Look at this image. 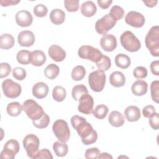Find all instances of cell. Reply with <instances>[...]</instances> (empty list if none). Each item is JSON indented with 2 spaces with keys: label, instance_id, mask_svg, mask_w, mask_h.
<instances>
[{
  "label": "cell",
  "instance_id": "6da1fadb",
  "mask_svg": "<svg viewBox=\"0 0 159 159\" xmlns=\"http://www.w3.org/2000/svg\"><path fill=\"white\" fill-rule=\"evenodd\" d=\"M71 123L84 145H91L96 142L98 139L97 132L87 122L85 118L75 115L71 118Z\"/></svg>",
  "mask_w": 159,
  "mask_h": 159
},
{
  "label": "cell",
  "instance_id": "7a4b0ae2",
  "mask_svg": "<svg viewBox=\"0 0 159 159\" xmlns=\"http://www.w3.org/2000/svg\"><path fill=\"white\" fill-rule=\"evenodd\" d=\"M145 45L151 55L154 57L159 56V27L153 26L150 28L145 39Z\"/></svg>",
  "mask_w": 159,
  "mask_h": 159
},
{
  "label": "cell",
  "instance_id": "3957f363",
  "mask_svg": "<svg viewBox=\"0 0 159 159\" xmlns=\"http://www.w3.org/2000/svg\"><path fill=\"white\" fill-rule=\"evenodd\" d=\"M122 46L130 52H137L141 47V43L137 37L129 30H126L122 34L120 37Z\"/></svg>",
  "mask_w": 159,
  "mask_h": 159
},
{
  "label": "cell",
  "instance_id": "277c9868",
  "mask_svg": "<svg viewBox=\"0 0 159 159\" xmlns=\"http://www.w3.org/2000/svg\"><path fill=\"white\" fill-rule=\"evenodd\" d=\"M22 109L32 121L40 119L45 113L43 108L36 101L30 99L23 102Z\"/></svg>",
  "mask_w": 159,
  "mask_h": 159
},
{
  "label": "cell",
  "instance_id": "5b68a950",
  "mask_svg": "<svg viewBox=\"0 0 159 159\" xmlns=\"http://www.w3.org/2000/svg\"><path fill=\"white\" fill-rule=\"evenodd\" d=\"M106 74L101 70H96L88 76V83L91 89L94 92H101L104 88L106 83Z\"/></svg>",
  "mask_w": 159,
  "mask_h": 159
},
{
  "label": "cell",
  "instance_id": "8992f818",
  "mask_svg": "<svg viewBox=\"0 0 159 159\" xmlns=\"http://www.w3.org/2000/svg\"><path fill=\"white\" fill-rule=\"evenodd\" d=\"M53 132L56 137L62 142L68 141L70 137V130L67 122L63 119H58L53 124Z\"/></svg>",
  "mask_w": 159,
  "mask_h": 159
},
{
  "label": "cell",
  "instance_id": "52a82bcc",
  "mask_svg": "<svg viewBox=\"0 0 159 159\" xmlns=\"http://www.w3.org/2000/svg\"><path fill=\"white\" fill-rule=\"evenodd\" d=\"M78 56L86 60H89L96 63L102 57L103 54L96 48L90 45H83L78 49Z\"/></svg>",
  "mask_w": 159,
  "mask_h": 159
},
{
  "label": "cell",
  "instance_id": "ba28073f",
  "mask_svg": "<svg viewBox=\"0 0 159 159\" xmlns=\"http://www.w3.org/2000/svg\"><path fill=\"white\" fill-rule=\"evenodd\" d=\"M2 89L4 94L9 98H16L22 92L20 85L10 78L6 79L2 83Z\"/></svg>",
  "mask_w": 159,
  "mask_h": 159
},
{
  "label": "cell",
  "instance_id": "9c48e42d",
  "mask_svg": "<svg viewBox=\"0 0 159 159\" xmlns=\"http://www.w3.org/2000/svg\"><path fill=\"white\" fill-rule=\"evenodd\" d=\"M39 144V139L35 134H28L24 138L23 146L29 157L33 158L38 152Z\"/></svg>",
  "mask_w": 159,
  "mask_h": 159
},
{
  "label": "cell",
  "instance_id": "30bf717a",
  "mask_svg": "<svg viewBox=\"0 0 159 159\" xmlns=\"http://www.w3.org/2000/svg\"><path fill=\"white\" fill-rule=\"evenodd\" d=\"M116 24V21L107 14L96 21L95 24V30L99 34L106 35V33L112 29Z\"/></svg>",
  "mask_w": 159,
  "mask_h": 159
},
{
  "label": "cell",
  "instance_id": "8fae6325",
  "mask_svg": "<svg viewBox=\"0 0 159 159\" xmlns=\"http://www.w3.org/2000/svg\"><path fill=\"white\" fill-rule=\"evenodd\" d=\"M19 143L15 139H11L6 142L3 150L1 152V159H13L19 151Z\"/></svg>",
  "mask_w": 159,
  "mask_h": 159
},
{
  "label": "cell",
  "instance_id": "7c38bea8",
  "mask_svg": "<svg viewBox=\"0 0 159 159\" xmlns=\"http://www.w3.org/2000/svg\"><path fill=\"white\" fill-rule=\"evenodd\" d=\"M145 19L143 15L137 11H130L125 17V22L129 25L135 27H142L145 24Z\"/></svg>",
  "mask_w": 159,
  "mask_h": 159
},
{
  "label": "cell",
  "instance_id": "4fadbf2b",
  "mask_svg": "<svg viewBox=\"0 0 159 159\" xmlns=\"http://www.w3.org/2000/svg\"><path fill=\"white\" fill-rule=\"evenodd\" d=\"M94 106V99L88 93L83 95L79 99L78 110L84 114H90Z\"/></svg>",
  "mask_w": 159,
  "mask_h": 159
},
{
  "label": "cell",
  "instance_id": "5bb4252c",
  "mask_svg": "<svg viewBox=\"0 0 159 159\" xmlns=\"http://www.w3.org/2000/svg\"><path fill=\"white\" fill-rule=\"evenodd\" d=\"M100 45L106 52H112L117 47L116 37L112 34L104 35L100 40Z\"/></svg>",
  "mask_w": 159,
  "mask_h": 159
},
{
  "label": "cell",
  "instance_id": "9a60e30c",
  "mask_svg": "<svg viewBox=\"0 0 159 159\" xmlns=\"http://www.w3.org/2000/svg\"><path fill=\"white\" fill-rule=\"evenodd\" d=\"M32 21L33 17L27 11H19L16 14V22L17 24L20 27H29L32 24Z\"/></svg>",
  "mask_w": 159,
  "mask_h": 159
},
{
  "label": "cell",
  "instance_id": "2e32d148",
  "mask_svg": "<svg viewBox=\"0 0 159 159\" xmlns=\"http://www.w3.org/2000/svg\"><path fill=\"white\" fill-rule=\"evenodd\" d=\"M35 35L30 30L21 31L18 35V43L22 47H30L35 42Z\"/></svg>",
  "mask_w": 159,
  "mask_h": 159
},
{
  "label": "cell",
  "instance_id": "e0dca14e",
  "mask_svg": "<svg viewBox=\"0 0 159 159\" xmlns=\"http://www.w3.org/2000/svg\"><path fill=\"white\" fill-rule=\"evenodd\" d=\"M49 57L57 62L62 61L66 57L65 51L58 45H51L48 50Z\"/></svg>",
  "mask_w": 159,
  "mask_h": 159
},
{
  "label": "cell",
  "instance_id": "ac0fdd59",
  "mask_svg": "<svg viewBox=\"0 0 159 159\" xmlns=\"http://www.w3.org/2000/svg\"><path fill=\"white\" fill-rule=\"evenodd\" d=\"M48 86L43 82H39L35 84L32 88V94L37 99L45 98L48 93Z\"/></svg>",
  "mask_w": 159,
  "mask_h": 159
},
{
  "label": "cell",
  "instance_id": "d6986e66",
  "mask_svg": "<svg viewBox=\"0 0 159 159\" xmlns=\"http://www.w3.org/2000/svg\"><path fill=\"white\" fill-rule=\"evenodd\" d=\"M148 89V84L143 80H138L132 85L131 90L132 93L137 96H141L145 94Z\"/></svg>",
  "mask_w": 159,
  "mask_h": 159
},
{
  "label": "cell",
  "instance_id": "ffe728a7",
  "mask_svg": "<svg viewBox=\"0 0 159 159\" xmlns=\"http://www.w3.org/2000/svg\"><path fill=\"white\" fill-rule=\"evenodd\" d=\"M124 115L129 122H136L141 117L139 108L135 106H129L126 107L124 111Z\"/></svg>",
  "mask_w": 159,
  "mask_h": 159
},
{
  "label": "cell",
  "instance_id": "44dd1931",
  "mask_svg": "<svg viewBox=\"0 0 159 159\" xmlns=\"http://www.w3.org/2000/svg\"><path fill=\"white\" fill-rule=\"evenodd\" d=\"M108 121L111 125L115 127H119L124 124L125 119L121 112L113 111L109 115Z\"/></svg>",
  "mask_w": 159,
  "mask_h": 159
},
{
  "label": "cell",
  "instance_id": "7402d4cb",
  "mask_svg": "<svg viewBox=\"0 0 159 159\" xmlns=\"http://www.w3.org/2000/svg\"><path fill=\"white\" fill-rule=\"evenodd\" d=\"M109 82L112 86L116 88H120L125 84V77L122 72L116 71L111 74Z\"/></svg>",
  "mask_w": 159,
  "mask_h": 159
},
{
  "label": "cell",
  "instance_id": "603a6c76",
  "mask_svg": "<svg viewBox=\"0 0 159 159\" xmlns=\"http://www.w3.org/2000/svg\"><path fill=\"white\" fill-rule=\"evenodd\" d=\"M46 55L43 52L36 50L31 52L30 63L35 66H40L43 65L46 61Z\"/></svg>",
  "mask_w": 159,
  "mask_h": 159
},
{
  "label": "cell",
  "instance_id": "cb8c5ba5",
  "mask_svg": "<svg viewBox=\"0 0 159 159\" xmlns=\"http://www.w3.org/2000/svg\"><path fill=\"white\" fill-rule=\"evenodd\" d=\"M96 11L97 7L95 4L91 1H86L81 6V12L85 17H92L96 14Z\"/></svg>",
  "mask_w": 159,
  "mask_h": 159
},
{
  "label": "cell",
  "instance_id": "d4e9b609",
  "mask_svg": "<svg viewBox=\"0 0 159 159\" xmlns=\"http://www.w3.org/2000/svg\"><path fill=\"white\" fill-rule=\"evenodd\" d=\"M50 19L55 25L63 24L65 19V13L60 9H54L50 14Z\"/></svg>",
  "mask_w": 159,
  "mask_h": 159
},
{
  "label": "cell",
  "instance_id": "484cf974",
  "mask_svg": "<svg viewBox=\"0 0 159 159\" xmlns=\"http://www.w3.org/2000/svg\"><path fill=\"white\" fill-rule=\"evenodd\" d=\"M14 45V39L9 34H4L0 37V47L2 49L7 50Z\"/></svg>",
  "mask_w": 159,
  "mask_h": 159
},
{
  "label": "cell",
  "instance_id": "4316f807",
  "mask_svg": "<svg viewBox=\"0 0 159 159\" xmlns=\"http://www.w3.org/2000/svg\"><path fill=\"white\" fill-rule=\"evenodd\" d=\"M130 58L125 54L119 53L115 57V63L116 66L122 69L127 68L130 65Z\"/></svg>",
  "mask_w": 159,
  "mask_h": 159
},
{
  "label": "cell",
  "instance_id": "83f0119b",
  "mask_svg": "<svg viewBox=\"0 0 159 159\" xmlns=\"http://www.w3.org/2000/svg\"><path fill=\"white\" fill-rule=\"evenodd\" d=\"M53 149L57 157H65L68 152V147L65 142H55L53 144Z\"/></svg>",
  "mask_w": 159,
  "mask_h": 159
},
{
  "label": "cell",
  "instance_id": "f1b7e54d",
  "mask_svg": "<svg viewBox=\"0 0 159 159\" xmlns=\"http://www.w3.org/2000/svg\"><path fill=\"white\" fill-rule=\"evenodd\" d=\"M23 110L22 106L19 102H12L7 104L6 111L7 114L12 117L18 116Z\"/></svg>",
  "mask_w": 159,
  "mask_h": 159
},
{
  "label": "cell",
  "instance_id": "f546056e",
  "mask_svg": "<svg viewBox=\"0 0 159 159\" xmlns=\"http://www.w3.org/2000/svg\"><path fill=\"white\" fill-rule=\"evenodd\" d=\"M43 72L45 76L47 78L53 80L58 76L60 72V68L56 64L51 63L45 68Z\"/></svg>",
  "mask_w": 159,
  "mask_h": 159
},
{
  "label": "cell",
  "instance_id": "4dcf8cb0",
  "mask_svg": "<svg viewBox=\"0 0 159 159\" xmlns=\"http://www.w3.org/2000/svg\"><path fill=\"white\" fill-rule=\"evenodd\" d=\"M88 93L87 88L84 84H78L75 86L71 91V95L73 99L79 101L80 98L84 94Z\"/></svg>",
  "mask_w": 159,
  "mask_h": 159
},
{
  "label": "cell",
  "instance_id": "1f68e13d",
  "mask_svg": "<svg viewBox=\"0 0 159 159\" xmlns=\"http://www.w3.org/2000/svg\"><path fill=\"white\" fill-rule=\"evenodd\" d=\"M52 96L55 101L57 102H61L66 96V89L61 86H57L53 89Z\"/></svg>",
  "mask_w": 159,
  "mask_h": 159
},
{
  "label": "cell",
  "instance_id": "d6a6232c",
  "mask_svg": "<svg viewBox=\"0 0 159 159\" xmlns=\"http://www.w3.org/2000/svg\"><path fill=\"white\" fill-rule=\"evenodd\" d=\"M31 52L27 50H21L16 55L17 61L21 65H27L30 63Z\"/></svg>",
  "mask_w": 159,
  "mask_h": 159
},
{
  "label": "cell",
  "instance_id": "836d02e7",
  "mask_svg": "<svg viewBox=\"0 0 159 159\" xmlns=\"http://www.w3.org/2000/svg\"><path fill=\"white\" fill-rule=\"evenodd\" d=\"M109 111L108 107L104 104L98 105L92 111L93 116L99 119H104Z\"/></svg>",
  "mask_w": 159,
  "mask_h": 159
},
{
  "label": "cell",
  "instance_id": "e575fe53",
  "mask_svg": "<svg viewBox=\"0 0 159 159\" xmlns=\"http://www.w3.org/2000/svg\"><path fill=\"white\" fill-rule=\"evenodd\" d=\"M115 21L121 19L124 15V10L119 6H113L108 14Z\"/></svg>",
  "mask_w": 159,
  "mask_h": 159
},
{
  "label": "cell",
  "instance_id": "d590c367",
  "mask_svg": "<svg viewBox=\"0 0 159 159\" xmlns=\"http://www.w3.org/2000/svg\"><path fill=\"white\" fill-rule=\"evenodd\" d=\"M86 75V70L81 65L76 66L71 71V78L75 81H80Z\"/></svg>",
  "mask_w": 159,
  "mask_h": 159
},
{
  "label": "cell",
  "instance_id": "8d00e7d4",
  "mask_svg": "<svg viewBox=\"0 0 159 159\" xmlns=\"http://www.w3.org/2000/svg\"><path fill=\"white\" fill-rule=\"evenodd\" d=\"M96 64L99 70L104 71L108 70L111 68V61L109 57L106 55H103L102 58Z\"/></svg>",
  "mask_w": 159,
  "mask_h": 159
},
{
  "label": "cell",
  "instance_id": "74e56055",
  "mask_svg": "<svg viewBox=\"0 0 159 159\" xmlns=\"http://www.w3.org/2000/svg\"><path fill=\"white\" fill-rule=\"evenodd\" d=\"M150 93L151 97L153 101L158 103L159 100V81L158 80H155L152 82L150 84Z\"/></svg>",
  "mask_w": 159,
  "mask_h": 159
},
{
  "label": "cell",
  "instance_id": "f35d334b",
  "mask_svg": "<svg viewBox=\"0 0 159 159\" xmlns=\"http://www.w3.org/2000/svg\"><path fill=\"white\" fill-rule=\"evenodd\" d=\"M32 123L33 125L38 129H44L50 123V117L48 114L45 112L43 116L40 119L32 121Z\"/></svg>",
  "mask_w": 159,
  "mask_h": 159
},
{
  "label": "cell",
  "instance_id": "ab89813d",
  "mask_svg": "<svg viewBox=\"0 0 159 159\" xmlns=\"http://www.w3.org/2000/svg\"><path fill=\"white\" fill-rule=\"evenodd\" d=\"M64 6L68 12H76L79 8L78 0H65Z\"/></svg>",
  "mask_w": 159,
  "mask_h": 159
},
{
  "label": "cell",
  "instance_id": "60d3db41",
  "mask_svg": "<svg viewBox=\"0 0 159 159\" xmlns=\"http://www.w3.org/2000/svg\"><path fill=\"white\" fill-rule=\"evenodd\" d=\"M47 7L42 4H39L36 5L34 8V13L35 16L38 17H45L47 15Z\"/></svg>",
  "mask_w": 159,
  "mask_h": 159
},
{
  "label": "cell",
  "instance_id": "b9f144b4",
  "mask_svg": "<svg viewBox=\"0 0 159 159\" xmlns=\"http://www.w3.org/2000/svg\"><path fill=\"white\" fill-rule=\"evenodd\" d=\"M133 75L135 78L137 79L145 78L147 76V70L144 66H137L134 70Z\"/></svg>",
  "mask_w": 159,
  "mask_h": 159
},
{
  "label": "cell",
  "instance_id": "7bdbcfd3",
  "mask_svg": "<svg viewBox=\"0 0 159 159\" xmlns=\"http://www.w3.org/2000/svg\"><path fill=\"white\" fill-rule=\"evenodd\" d=\"M26 71L21 67H16L12 70V76L16 80L21 81L26 77Z\"/></svg>",
  "mask_w": 159,
  "mask_h": 159
},
{
  "label": "cell",
  "instance_id": "ee69618b",
  "mask_svg": "<svg viewBox=\"0 0 159 159\" xmlns=\"http://www.w3.org/2000/svg\"><path fill=\"white\" fill-rule=\"evenodd\" d=\"M11 71V67L7 63L2 62L0 64V78H3L7 76Z\"/></svg>",
  "mask_w": 159,
  "mask_h": 159
},
{
  "label": "cell",
  "instance_id": "f6af8a7d",
  "mask_svg": "<svg viewBox=\"0 0 159 159\" xmlns=\"http://www.w3.org/2000/svg\"><path fill=\"white\" fill-rule=\"evenodd\" d=\"M37 158H53V156L49 150L43 148L38 151L33 157V159Z\"/></svg>",
  "mask_w": 159,
  "mask_h": 159
},
{
  "label": "cell",
  "instance_id": "bcb514c9",
  "mask_svg": "<svg viewBox=\"0 0 159 159\" xmlns=\"http://www.w3.org/2000/svg\"><path fill=\"white\" fill-rule=\"evenodd\" d=\"M99 153H100L99 150L96 147H93V148H88L85 151L84 157L87 159H89V158L96 159L98 158Z\"/></svg>",
  "mask_w": 159,
  "mask_h": 159
},
{
  "label": "cell",
  "instance_id": "7dc6e473",
  "mask_svg": "<svg viewBox=\"0 0 159 159\" xmlns=\"http://www.w3.org/2000/svg\"><path fill=\"white\" fill-rule=\"evenodd\" d=\"M156 112L155 108L152 105L145 106L142 109L143 116L146 118H150Z\"/></svg>",
  "mask_w": 159,
  "mask_h": 159
},
{
  "label": "cell",
  "instance_id": "c3c4849f",
  "mask_svg": "<svg viewBox=\"0 0 159 159\" xmlns=\"http://www.w3.org/2000/svg\"><path fill=\"white\" fill-rule=\"evenodd\" d=\"M159 115L158 113L155 112L153 116L149 118V124L150 127L154 130H158L159 128Z\"/></svg>",
  "mask_w": 159,
  "mask_h": 159
},
{
  "label": "cell",
  "instance_id": "681fc988",
  "mask_svg": "<svg viewBox=\"0 0 159 159\" xmlns=\"http://www.w3.org/2000/svg\"><path fill=\"white\" fill-rule=\"evenodd\" d=\"M150 70L152 74L156 76L159 75V61L158 60L153 61L150 63Z\"/></svg>",
  "mask_w": 159,
  "mask_h": 159
},
{
  "label": "cell",
  "instance_id": "f907efd6",
  "mask_svg": "<svg viewBox=\"0 0 159 159\" xmlns=\"http://www.w3.org/2000/svg\"><path fill=\"white\" fill-rule=\"evenodd\" d=\"M97 2L101 8H102L103 9H106L112 3V1H111V0H98Z\"/></svg>",
  "mask_w": 159,
  "mask_h": 159
},
{
  "label": "cell",
  "instance_id": "816d5d0a",
  "mask_svg": "<svg viewBox=\"0 0 159 159\" xmlns=\"http://www.w3.org/2000/svg\"><path fill=\"white\" fill-rule=\"evenodd\" d=\"M20 1H14V0H1L0 3L1 6L6 7L8 6H13L18 4Z\"/></svg>",
  "mask_w": 159,
  "mask_h": 159
},
{
  "label": "cell",
  "instance_id": "f5cc1de1",
  "mask_svg": "<svg viewBox=\"0 0 159 159\" xmlns=\"http://www.w3.org/2000/svg\"><path fill=\"white\" fill-rule=\"evenodd\" d=\"M143 2L149 7H153L156 6L158 2L157 0H152V1H143Z\"/></svg>",
  "mask_w": 159,
  "mask_h": 159
},
{
  "label": "cell",
  "instance_id": "db71d44e",
  "mask_svg": "<svg viewBox=\"0 0 159 159\" xmlns=\"http://www.w3.org/2000/svg\"><path fill=\"white\" fill-rule=\"evenodd\" d=\"M98 158H112V157L111 155H109L108 153H99V155H98Z\"/></svg>",
  "mask_w": 159,
  "mask_h": 159
}]
</instances>
